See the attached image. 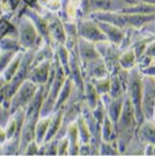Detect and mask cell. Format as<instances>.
<instances>
[{"label": "cell", "mask_w": 155, "mask_h": 156, "mask_svg": "<svg viewBox=\"0 0 155 156\" xmlns=\"http://www.w3.org/2000/svg\"><path fill=\"white\" fill-rule=\"evenodd\" d=\"M138 137L147 144H155V122L146 119L139 124Z\"/></svg>", "instance_id": "cell-3"}, {"label": "cell", "mask_w": 155, "mask_h": 156, "mask_svg": "<svg viewBox=\"0 0 155 156\" xmlns=\"http://www.w3.org/2000/svg\"><path fill=\"white\" fill-rule=\"evenodd\" d=\"M136 55H135L134 50L131 49V48H128L126 49L124 52H122V55L118 58V63L122 68L124 69H131L134 67V65L136 63Z\"/></svg>", "instance_id": "cell-4"}, {"label": "cell", "mask_w": 155, "mask_h": 156, "mask_svg": "<svg viewBox=\"0 0 155 156\" xmlns=\"http://www.w3.org/2000/svg\"><path fill=\"white\" fill-rule=\"evenodd\" d=\"M144 2H147V3H150V4H155V0H142Z\"/></svg>", "instance_id": "cell-5"}, {"label": "cell", "mask_w": 155, "mask_h": 156, "mask_svg": "<svg viewBox=\"0 0 155 156\" xmlns=\"http://www.w3.org/2000/svg\"><path fill=\"white\" fill-rule=\"evenodd\" d=\"M154 61H155V59H154Z\"/></svg>", "instance_id": "cell-7"}, {"label": "cell", "mask_w": 155, "mask_h": 156, "mask_svg": "<svg viewBox=\"0 0 155 156\" xmlns=\"http://www.w3.org/2000/svg\"><path fill=\"white\" fill-rule=\"evenodd\" d=\"M26 1H28V2H30V1H33V0H26Z\"/></svg>", "instance_id": "cell-6"}, {"label": "cell", "mask_w": 155, "mask_h": 156, "mask_svg": "<svg viewBox=\"0 0 155 156\" xmlns=\"http://www.w3.org/2000/svg\"><path fill=\"white\" fill-rule=\"evenodd\" d=\"M82 35L85 39L90 40V41L100 42V41L107 40L106 36L102 32V30L100 28V26L97 25V23L95 22V20H90L83 24Z\"/></svg>", "instance_id": "cell-2"}, {"label": "cell", "mask_w": 155, "mask_h": 156, "mask_svg": "<svg viewBox=\"0 0 155 156\" xmlns=\"http://www.w3.org/2000/svg\"><path fill=\"white\" fill-rule=\"evenodd\" d=\"M155 109V78L146 74L142 79V111L147 119H152Z\"/></svg>", "instance_id": "cell-1"}]
</instances>
